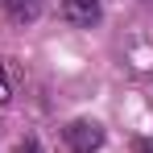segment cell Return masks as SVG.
Returning a JSON list of instances; mask_svg holds the SVG:
<instances>
[{"label": "cell", "instance_id": "4", "mask_svg": "<svg viewBox=\"0 0 153 153\" xmlns=\"http://www.w3.org/2000/svg\"><path fill=\"white\" fill-rule=\"evenodd\" d=\"M8 103H13V79H8L4 62H0V108H8Z\"/></svg>", "mask_w": 153, "mask_h": 153}, {"label": "cell", "instance_id": "5", "mask_svg": "<svg viewBox=\"0 0 153 153\" xmlns=\"http://www.w3.org/2000/svg\"><path fill=\"white\" fill-rule=\"evenodd\" d=\"M17 153H42V145H37L33 137H21V141H17Z\"/></svg>", "mask_w": 153, "mask_h": 153}, {"label": "cell", "instance_id": "6", "mask_svg": "<svg viewBox=\"0 0 153 153\" xmlns=\"http://www.w3.org/2000/svg\"><path fill=\"white\" fill-rule=\"evenodd\" d=\"M132 153H153V141H145V137H137V141H132Z\"/></svg>", "mask_w": 153, "mask_h": 153}, {"label": "cell", "instance_id": "3", "mask_svg": "<svg viewBox=\"0 0 153 153\" xmlns=\"http://www.w3.org/2000/svg\"><path fill=\"white\" fill-rule=\"evenodd\" d=\"M0 8L13 25H33L42 17V0H0Z\"/></svg>", "mask_w": 153, "mask_h": 153}, {"label": "cell", "instance_id": "2", "mask_svg": "<svg viewBox=\"0 0 153 153\" xmlns=\"http://www.w3.org/2000/svg\"><path fill=\"white\" fill-rule=\"evenodd\" d=\"M62 17L71 25H79V29H91V25H100L103 4L100 0H62Z\"/></svg>", "mask_w": 153, "mask_h": 153}, {"label": "cell", "instance_id": "1", "mask_svg": "<svg viewBox=\"0 0 153 153\" xmlns=\"http://www.w3.org/2000/svg\"><path fill=\"white\" fill-rule=\"evenodd\" d=\"M62 137H66V145L75 153H100L108 132H103L100 120H71V124L62 128Z\"/></svg>", "mask_w": 153, "mask_h": 153}]
</instances>
